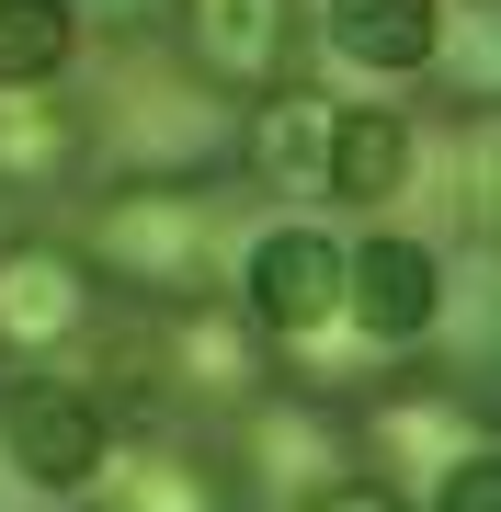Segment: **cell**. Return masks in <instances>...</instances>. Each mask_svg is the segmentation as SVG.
Returning a JSON list of instances; mask_svg holds the SVG:
<instances>
[{"mask_svg":"<svg viewBox=\"0 0 501 512\" xmlns=\"http://www.w3.org/2000/svg\"><path fill=\"white\" fill-rule=\"evenodd\" d=\"M80 262H92L103 285H137L149 308H205V285H217V262H205V194L194 183H126V194H103Z\"/></svg>","mask_w":501,"mask_h":512,"instance_id":"1","label":"cell"},{"mask_svg":"<svg viewBox=\"0 0 501 512\" xmlns=\"http://www.w3.org/2000/svg\"><path fill=\"white\" fill-rule=\"evenodd\" d=\"M92 330H103V274L80 262V239H46V228L0 239V353L12 365L57 376L69 353H92Z\"/></svg>","mask_w":501,"mask_h":512,"instance_id":"2","label":"cell"},{"mask_svg":"<svg viewBox=\"0 0 501 512\" xmlns=\"http://www.w3.org/2000/svg\"><path fill=\"white\" fill-rule=\"evenodd\" d=\"M240 308L262 342H319V330L342 319V239L331 228H262L240 251Z\"/></svg>","mask_w":501,"mask_h":512,"instance_id":"3","label":"cell"},{"mask_svg":"<svg viewBox=\"0 0 501 512\" xmlns=\"http://www.w3.org/2000/svg\"><path fill=\"white\" fill-rule=\"evenodd\" d=\"M103 444H114V410L80 376H23L12 399H0V456L35 478V490H92Z\"/></svg>","mask_w":501,"mask_h":512,"instance_id":"4","label":"cell"},{"mask_svg":"<svg viewBox=\"0 0 501 512\" xmlns=\"http://www.w3.org/2000/svg\"><path fill=\"white\" fill-rule=\"evenodd\" d=\"M183 57L205 92H285L297 80V0H183Z\"/></svg>","mask_w":501,"mask_h":512,"instance_id":"5","label":"cell"},{"mask_svg":"<svg viewBox=\"0 0 501 512\" xmlns=\"http://www.w3.org/2000/svg\"><path fill=\"white\" fill-rule=\"evenodd\" d=\"M92 490H103V512H240L228 501V467L205 456V444H183L171 421H137V433L114 421Z\"/></svg>","mask_w":501,"mask_h":512,"instance_id":"6","label":"cell"},{"mask_svg":"<svg viewBox=\"0 0 501 512\" xmlns=\"http://www.w3.org/2000/svg\"><path fill=\"white\" fill-rule=\"evenodd\" d=\"M342 319L365 330V342H422L433 319H445V274H433L422 239H353L342 251Z\"/></svg>","mask_w":501,"mask_h":512,"instance_id":"7","label":"cell"},{"mask_svg":"<svg viewBox=\"0 0 501 512\" xmlns=\"http://www.w3.org/2000/svg\"><path fill=\"white\" fill-rule=\"evenodd\" d=\"M319 35H331L342 69L410 80V69H433V46H445V0H319Z\"/></svg>","mask_w":501,"mask_h":512,"instance_id":"8","label":"cell"},{"mask_svg":"<svg viewBox=\"0 0 501 512\" xmlns=\"http://www.w3.org/2000/svg\"><path fill=\"white\" fill-rule=\"evenodd\" d=\"M410 160H422L410 114L353 103V114H331V171H319V194H342V205H388V194H410Z\"/></svg>","mask_w":501,"mask_h":512,"instance_id":"9","label":"cell"},{"mask_svg":"<svg viewBox=\"0 0 501 512\" xmlns=\"http://www.w3.org/2000/svg\"><path fill=\"white\" fill-rule=\"evenodd\" d=\"M240 160H251V183L319 194V171H331V103H308L297 80H285V92H262L251 126H240Z\"/></svg>","mask_w":501,"mask_h":512,"instance_id":"10","label":"cell"},{"mask_svg":"<svg viewBox=\"0 0 501 512\" xmlns=\"http://www.w3.org/2000/svg\"><path fill=\"white\" fill-rule=\"evenodd\" d=\"M365 444L376 456H410V444H422V456H467V399L456 387H433V376H399V387H376L365 399Z\"/></svg>","mask_w":501,"mask_h":512,"instance_id":"11","label":"cell"},{"mask_svg":"<svg viewBox=\"0 0 501 512\" xmlns=\"http://www.w3.org/2000/svg\"><path fill=\"white\" fill-rule=\"evenodd\" d=\"M69 57H80L69 0H0V92H46Z\"/></svg>","mask_w":501,"mask_h":512,"instance_id":"12","label":"cell"},{"mask_svg":"<svg viewBox=\"0 0 501 512\" xmlns=\"http://www.w3.org/2000/svg\"><path fill=\"white\" fill-rule=\"evenodd\" d=\"M80 160V114H46L35 92H0V183H57Z\"/></svg>","mask_w":501,"mask_h":512,"instance_id":"13","label":"cell"},{"mask_svg":"<svg viewBox=\"0 0 501 512\" xmlns=\"http://www.w3.org/2000/svg\"><path fill=\"white\" fill-rule=\"evenodd\" d=\"M433 512H501V456H490V444H467V456L445 467V490H433Z\"/></svg>","mask_w":501,"mask_h":512,"instance_id":"14","label":"cell"},{"mask_svg":"<svg viewBox=\"0 0 501 512\" xmlns=\"http://www.w3.org/2000/svg\"><path fill=\"white\" fill-rule=\"evenodd\" d=\"M297 512H410V501L388 490V478H319V490H308Z\"/></svg>","mask_w":501,"mask_h":512,"instance_id":"15","label":"cell"},{"mask_svg":"<svg viewBox=\"0 0 501 512\" xmlns=\"http://www.w3.org/2000/svg\"><path fill=\"white\" fill-rule=\"evenodd\" d=\"M69 12H80V0H69ZM103 12H114V23H149V12H160V0H103Z\"/></svg>","mask_w":501,"mask_h":512,"instance_id":"16","label":"cell"}]
</instances>
